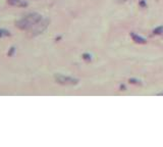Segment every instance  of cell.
<instances>
[{
  "label": "cell",
  "mask_w": 163,
  "mask_h": 147,
  "mask_svg": "<svg viewBox=\"0 0 163 147\" xmlns=\"http://www.w3.org/2000/svg\"><path fill=\"white\" fill-rule=\"evenodd\" d=\"M128 82H130V84H139V85H141L140 81H138V80H136V79H130V80H128Z\"/></svg>",
  "instance_id": "ba28073f"
},
{
  "label": "cell",
  "mask_w": 163,
  "mask_h": 147,
  "mask_svg": "<svg viewBox=\"0 0 163 147\" xmlns=\"http://www.w3.org/2000/svg\"><path fill=\"white\" fill-rule=\"evenodd\" d=\"M49 23V19H42V21H40L39 23H37L35 27H34V31H33V35L36 36V35H39V34H41V33L43 32V31L45 30V29L47 28V26H48Z\"/></svg>",
  "instance_id": "3957f363"
},
{
  "label": "cell",
  "mask_w": 163,
  "mask_h": 147,
  "mask_svg": "<svg viewBox=\"0 0 163 147\" xmlns=\"http://www.w3.org/2000/svg\"><path fill=\"white\" fill-rule=\"evenodd\" d=\"M6 36H10L9 31L5 30V29H0V38L6 37Z\"/></svg>",
  "instance_id": "52a82bcc"
},
{
  "label": "cell",
  "mask_w": 163,
  "mask_h": 147,
  "mask_svg": "<svg viewBox=\"0 0 163 147\" xmlns=\"http://www.w3.org/2000/svg\"><path fill=\"white\" fill-rule=\"evenodd\" d=\"M13 51H14V47H11V48H10V52H9V53H8V55H11V54L12 53H13Z\"/></svg>",
  "instance_id": "8fae6325"
},
{
  "label": "cell",
  "mask_w": 163,
  "mask_h": 147,
  "mask_svg": "<svg viewBox=\"0 0 163 147\" xmlns=\"http://www.w3.org/2000/svg\"><path fill=\"white\" fill-rule=\"evenodd\" d=\"M124 1H126V0H124Z\"/></svg>",
  "instance_id": "4fadbf2b"
},
{
  "label": "cell",
  "mask_w": 163,
  "mask_h": 147,
  "mask_svg": "<svg viewBox=\"0 0 163 147\" xmlns=\"http://www.w3.org/2000/svg\"><path fill=\"white\" fill-rule=\"evenodd\" d=\"M54 79L55 81L58 83V84L61 85H66V86H73V85H77L79 83V80L75 79V78H71V77H66V76H63L60 75V74H56L54 76Z\"/></svg>",
  "instance_id": "7a4b0ae2"
},
{
  "label": "cell",
  "mask_w": 163,
  "mask_h": 147,
  "mask_svg": "<svg viewBox=\"0 0 163 147\" xmlns=\"http://www.w3.org/2000/svg\"><path fill=\"white\" fill-rule=\"evenodd\" d=\"M130 37H132V39H133L136 43H138V44H145V43L147 42V40L145 39V38L137 35L135 33H130Z\"/></svg>",
  "instance_id": "277c9868"
},
{
  "label": "cell",
  "mask_w": 163,
  "mask_h": 147,
  "mask_svg": "<svg viewBox=\"0 0 163 147\" xmlns=\"http://www.w3.org/2000/svg\"><path fill=\"white\" fill-rule=\"evenodd\" d=\"M140 6L146 7V2H145V0H141V1H140Z\"/></svg>",
  "instance_id": "30bf717a"
},
{
  "label": "cell",
  "mask_w": 163,
  "mask_h": 147,
  "mask_svg": "<svg viewBox=\"0 0 163 147\" xmlns=\"http://www.w3.org/2000/svg\"><path fill=\"white\" fill-rule=\"evenodd\" d=\"M157 95H163V92H162V93H158Z\"/></svg>",
  "instance_id": "7c38bea8"
},
{
  "label": "cell",
  "mask_w": 163,
  "mask_h": 147,
  "mask_svg": "<svg viewBox=\"0 0 163 147\" xmlns=\"http://www.w3.org/2000/svg\"><path fill=\"white\" fill-rule=\"evenodd\" d=\"M153 34L154 35H162L163 34V26H160V27H158V28L154 29Z\"/></svg>",
  "instance_id": "8992f818"
},
{
  "label": "cell",
  "mask_w": 163,
  "mask_h": 147,
  "mask_svg": "<svg viewBox=\"0 0 163 147\" xmlns=\"http://www.w3.org/2000/svg\"><path fill=\"white\" fill-rule=\"evenodd\" d=\"M42 19H43L41 14L33 12V13L27 14L26 16H23V19H19L15 23V26L21 30H30V29L34 28L37 23H39Z\"/></svg>",
  "instance_id": "6da1fadb"
},
{
  "label": "cell",
  "mask_w": 163,
  "mask_h": 147,
  "mask_svg": "<svg viewBox=\"0 0 163 147\" xmlns=\"http://www.w3.org/2000/svg\"><path fill=\"white\" fill-rule=\"evenodd\" d=\"M7 2L10 5H16V6H27L28 3L23 2V0H7Z\"/></svg>",
  "instance_id": "5b68a950"
},
{
  "label": "cell",
  "mask_w": 163,
  "mask_h": 147,
  "mask_svg": "<svg viewBox=\"0 0 163 147\" xmlns=\"http://www.w3.org/2000/svg\"><path fill=\"white\" fill-rule=\"evenodd\" d=\"M83 58L85 59V60H91V55H90V54H84V55H83Z\"/></svg>",
  "instance_id": "9c48e42d"
}]
</instances>
